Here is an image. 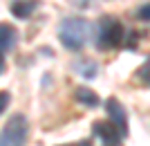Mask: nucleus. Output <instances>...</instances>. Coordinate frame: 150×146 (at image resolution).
I'll list each match as a JSON object with an SVG mask.
<instances>
[{
  "label": "nucleus",
  "mask_w": 150,
  "mask_h": 146,
  "mask_svg": "<svg viewBox=\"0 0 150 146\" xmlns=\"http://www.w3.org/2000/svg\"><path fill=\"white\" fill-rule=\"evenodd\" d=\"M105 110H108V115H110V121H112L114 126L121 130V135H128V115H125V110H123V106H121L114 97H110L105 101Z\"/></svg>",
  "instance_id": "nucleus-5"
},
{
  "label": "nucleus",
  "mask_w": 150,
  "mask_h": 146,
  "mask_svg": "<svg viewBox=\"0 0 150 146\" xmlns=\"http://www.w3.org/2000/svg\"><path fill=\"white\" fill-rule=\"evenodd\" d=\"M74 68L79 70V74L88 76V79H92V76L96 74V65H94L92 61H79V63H76Z\"/></svg>",
  "instance_id": "nucleus-9"
},
{
  "label": "nucleus",
  "mask_w": 150,
  "mask_h": 146,
  "mask_svg": "<svg viewBox=\"0 0 150 146\" xmlns=\"http://www.w3.org/2000/svg\"><path fill=\"white\" fill-rule=\"evenodd\" d=\"M137 16H139L141 20H146V23H150V5H144V7H139Z\"/></svg>",
  "instance_id": "nucleus-11"
},
{
  "label": "nucleus",
  "mask_w": 150,
  "mask_h": 146,
  "mask_svg": "<svg viewBox=\"0 0 150 146\" xmlns=\"http://www.w3.org/2000/svg\"><path fill=\"white\" fill-rule=\"evenodd\" d=\"M16 29L7 23H0V50H11L16 45Z\"/></svg>",
  "instance_id": "nucleus-7"
},
{
  "label": "nucleus",
  "mask_w": 150,
  "mask_h": 146,
  "mask_svg": "<svg viewBox=\"0 0 150 146\" xmlns=\"http://www.w3.org/2000/svg\"><path fill=\"white\" fill-rule=\"evenodd\" d=\"M7 106H9V95H7V92H0V115L5 113Z\"/></svg>",
  "instance_id": "nucleus-12"
},
{
  "label": "nucleus",
  "mask_w": 150,
  "mask_h": 146,
  "mask_svg": "<svg viewBox=\"0 0 150 146\" xmlns=\"http://www.w3.org/2000/svg\"><path fill=\"white\" fill-rule=\"evenodd\" d=\"M29 135V121L25 115H13L0 130V146H25Z\"/></svg>",
  "instance_id": "nucleus-3"
},
{
  "label": "nucleus",
  "mask_w": 150,
  "mask_h": 146,
  "mask_svg": "<svg viewBox=\"0 0 150 146\" xmlns=\"http://www.w3.org/2000/svg\"><path fill=\"white\" fill-rule=\"evenodd\" d=\"M137 76H139V81L144 83V85H148V88H150V56H148V61L139 68V74Z\"/></svg>",
  "instance_id": "nucleus-10"
},
{
  "label": "nucleus",
  "mask_w": 150,
  "mask_h": 146,
  "mask_svg": "<svg viewBox=\"0 0 150 146\" xmlns=\"http://www.w3.org/2000/svg\"><path fill=\"white\" fill-rule=\"evenodd\" d=\"M2 70H5V56H2V50H0V74H2Z\"/></svg>",
  "instance_id": "nucleus-14"
},
{
  "label": "nucleus",
  "mask_w": 150,
  "mask_h": 146,
  "mask_svg": "<svg viewBox=\"0 0 150 146\" xmlns=\"http://www.w3.org/2000/svg\"><path fill=\"white\" fill-rule=\"evenodd\" d=\"M38 0H13L11 2V14L16 18H29L36 11Z\"/></svg>",
  "instance_id": "nucleus-6"
},
{
  "label": "nucleus",
  "mask_w": 150,
  "mask_h": 146,
  "mask_svg": "<svg viewBox=\"0 0 150 146\" xmlns=\"http://www.w3.org/2000/svg\"><path fill=\"white\" fill-rule=\"evenodd\" d=\"M123 25H121V20H117L114 16H105V18H101L99 23V29H96V47L99 50H114V47H119L123 43Z\"/></svg>",
  "instance_id": "nucleus-2"
},
{
  "label": "nucleus",
  "mask_w": 150,
  "mask_h": 146,
  "mask_svg": "<svg viewBox=\"0 0 150 146\" xmlns=\"http://www.w3.org/2000/svg\"><path fill=\"white\" fill-rule=\"evenodd\" d=\"M94 133L101 137L103 146H123V135L112 121H94Z\"/></svg>",
  "instance_id": "nucleus-4"
},
{
  "label": "nucleus",
  "mask_w": 150,
  "mask_h": 146,
  "mask_svg": "<svg viewBox=\"0 0 150 146\" xmlns=\"http://www.w3.org/2000/svg\"><path fill=\"white\" fill-rule=\"evenodd\" d=\"M63 146H92V144H90V140H88V142H76V144H63Z\"/></svg>",
  "instance_id": "nucleus-13"
},
{
  "label": "nucleus",
  "mask_w": 150,
  "mask_h": 146,
  "mask_svg": "<svg viewBox=\"0 0 150 146\" xmlns=\"http://www.w3.org/2000/svg\"><path fill=\"white\" fill-rule=\"evenodd\" d=\"M90 34H92V25L85 18H65L58 25V38L67 50H81L88 43Z\"/></svg>",
  "instance_id": "nucleus-1"
},
{
  "label": "nucleus",
  "mask_w": 150,
  "mask_h": 146,
  "mask_svg": "<svg viewBox=\"0 0 150 146\" xmlns=\"http://www.w3.org/2000/svg\"><path fill=\"white\" fill-rule=\"evenodd\" d=\"M76 101H81V103H85V106H90V108H94V106H99V97L90 88H76Z\"/></svg>",
  "instance_id": "nucleus-8"
}]
</instances>
